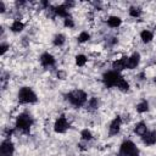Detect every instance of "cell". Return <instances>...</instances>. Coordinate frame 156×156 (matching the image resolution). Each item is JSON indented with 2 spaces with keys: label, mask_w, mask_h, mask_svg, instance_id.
<instances>
[{
  "label": "cell",
  "mask_w": 156,
  "mask_h": 156,
  "mask_svg": "<svg viewBox=\"0 0 156 156\" xmlns=\"http://www.w3.org/2000/svg\"><path fill=\"white\" fill-rule=\"evenodd\" d=\"M117 88H118L121 91H128V90H129V83H128L124 78H122V79H121V82L118 83Z\"/></svg>",
  "instance_id": "22"
},
{
  "label": "cell",
  "mask_w": 156,
  "mask_h": 156,
  "mask_svg": "<svg viewBox=\"0 0 156 156\" xmlns=\"http://www.w3.org/2000/svg\"><path fill=\"white\" fill-rule=\"evenodd\" d=\"M90 39V34L88 32H82L79 35H78V41L79 43H85Z\"/></svg>",
  "instance_id": "24"
},
{
  "label": "cell",
  "mask_w": 156,
  "mask_h": 156,
  "mask_svg": "<svg viewBox=\"0 0 156 156\" xmlns=\"http://www.w3.org/2000/svg\"><path fill=\"white\" fill-rule=\"evenodd\" d=\"M122 78H123V77L119 74V72L108 71V72L104 73V76H102V82H104V85H105L106 88H112V87H117Z\"/></svg>",
  "instance_id": "4"
},
{
  "label": "cell",
  "mask_w": 156,
  "mask_h": 156,
  "mask_svg": "<svg viewBox=\"0 0 156 156\" xmlns=\"http://www.w3.org/2000/svg\"><path fill=\"white\" fill-rule=\"evenodd\" d=\"M121 23H122V20H121L118 16H111V17H108V20H107V24H108L110 27H112V28H116V27L121 26Z\"/></svg>",
  "instance_id": "16"
},
{
  "label": "cell",
  "mask_w": 156,
  "mask_h": 156,
  "mask_svg": "<svg viewBox=\"0 0 156 156\" xmlns=\"http://www.w3.org/2000/svg\"><path fill=\"white\" fill-rule=\"evenodd\" d=\"M63 24H65V27H68V28H72V27L74 26V23H73V20H72L69 16L65 18V22H63Z\"/></svg>",
  "instance_id": "26"
},
{
  "label": "cell",
  "mask_w": 156,
  "mask_h": 156,
  "mask_svg": "<svg viewBox=\"0 0 156 156\" xmlns=\"http://www.w3.org/2000/svg\"><path fill=\"white\" fill-rule=\"evenodd\" d=\"M85 62H87V57L84 56V55H77L76 56V63H77V66H84L85 65Z\"/></svg>",
  "instance_id": "25"
},
{
  "label": "cell",
  "mask_w": 156,
  "mask_h": 156,
  "mask_svg": "<svg viewBox=\"0 0 156 156\" xmlns=\"http://www.w3.org/2000/svg\"><path fill=\"white\" fill-rule=\"evenodd\" d=\"M66 99L74 107H82L88 101V96H87L85 91H83V90H73L66 95Z\"/></svg>",
  "instance_id": "2"
},
{
  "label": "cell",
  "mask_w": 156,
  "mask_h": 156,
  "mask_svg": "<svg viewBox=\"0 0 156 156\" xmlns=\"http://www.w3.org/2000/svg\"><path fill=\"white\" fill-rule=\"evenodd\" d=\"M119 156H139V149L132 140H124L119 146Z\"/></svg>",
  "instance_id": "5"
},
{
  "label": "cell",
  "mask_w": 156,
  "mask_h": 156,
  "mask_svg": "<svg viewBox=\"0 0 156 156\" xmlns=\"http://www.w3.org/2000/svg\"><path fill=\"white\" fill-rule=\"evenodd\" d=\"M121 126H122V118L119 116H116L112 122L110 123V127H108V133L110 135H116L119 133V129H121Z\"/></svg>",
  "instance_id": "8"
},
{
  "label": "cell",
  "mask_w": 156,
  "mask_h": 156,
  "mask_svg": "<svg viewBox=\"0 0 156 156\" xmlns=\"http://www.w3.org/2000/svg\"><path fill=\"white\" fill-rule=\"evenodd\" d=\"M15 152L13 143L9 139L4 140L0 145V156H12Z\"/></svg>",
  "instance_id": "6"
},
{
  "label": "cell",
  "mask_w": 156,
  "mask_h": 156,
  "mask_svg": "<svg viewBox=\"0 0 156 156\" xmlns=\"http://www.w3.org/2000/svg\"><path fill=\"white\" fill-rule=\"evenodd\" d=\"M65 40H66V39H65V35L61 34V33H58V34H56V35L54 37L52 43H54L55 46H61V45L65 44Z\"/></svg>",
  "instance_id": "19"
},
{
  "label": "cell",
  "mask_w": 156,
  "mask_h": 156,
  "mask_svg": "<svg viewBox=\"0 0 156 156\" xmlns=\"http://www.w3.org/2000/svg\"><path fill=\"white\" fill-rule=\"evenodd\" d=\"M80 136H82V139H83V140H85V141H88V140H91V139H93V134H91V132H90V130H88V129L82 130Z\"/></svg>",
  "instance_id": "23"
},
{
  "label": "cell",
  "mask_w": 156,
  "mask_h": 156,
  "mask_svg": "<svg viewBox=\"0 0 156 156\" xmlns=\"http://www.w3.org/2000/svg\"><path fill=\"white\" fill-rule=\"evenodd\" d=\"M7 50V45L6 44H1V55H4Z\"/></svg>",
  "instance_id": "27"
},
{
  "label": "cell",
  "mask_w": 156,
  "mask_h": 156,
  "mask_svg": "<svg viewBox=\"0 0 156 156\" xmlns=\"http://www.w3.org/2000/svg\"><path fill=\"white\" fill-rule=\"evenodd\" d=\"M40 63L44 67H51V66L55 65V57L51 54H49V52H44L40 56Z\"/></svg>",
  "instance_id": "11"
},
{
  "label": "cell",
  "mask_w": 156,
  "mask_h": 156,
  "mask_svg": "<svg viewBox=\"0 0 156 156\" xmlns=\"http://www.w3.org/2000/svg\"><path fill=\"white\" fill-rule=\"evenodd\" d=\"M127 62H128V57H127V56H123V57H121V58L113 61V63H112L113 71L121 72V71L126 69V68H127Z\"/></svg>",
  "instance_id": "9"
},
{
  "label": "cell",
  "mask_w": 156,
  "mask_h": 156,
  "mask_svg": "<svg viewBox=\"0 0 156 156\" xmlns=\"http://www.w3.org/2000/svg\"><path fill=\"white\" fill-rule=\"evenodd\" d=\"M67 129H68V122H67V118H66L65 116H60V117L55 121L54 130H55L56 133H65Z\"/></svg>",
  "instance_id": "7"
},
{
  "label": "cell",
  "mask_w": 156,
  "mask_h": 156,
  "mask_svg": "<svg viewBox=\"0 0 156 156\" xmlns=\"http://www.w3.org/2000/svg\"><path fill=\"white\" fill-rule=\"evenodd\" d=\"M141 140L145 145H154L156 144V132L155 130H147L143 136Z\"/></svg>",
  "instance_id": "10"
},
{
  "label": "cell",
  "mask_w": 156,
  "mask_h": 156,
  "mask_svg": "<svg viewBox=\"0 0 156 156\" xmlns=\"http://www.w3.org/2000/svg\"><path fill=\"white\" fill-rule=\"evenodd\" d=\"M32 126H33V117L29 113L23 112V113L18 115V117L16 119V129L17 130H20L23 134H28Z\"/></svg>",
  "instance_id": "1"
},
{
  "label": "cell",
  "mask_w": 156,
  "mask_h": 156,
  "mask_svg": "<svg viewBox=\"0 0 156 156\" xmlns=\"http://www.w3.org/2000/svg\"><path fill=\"white\" fill-rule=\"evenodd\" d=\"M18 101L21 104H34L38 101V98H37V94L33 91L32 88L29 87H23L20 89L18 91Z\"/></svg>",
  "instance_id": "3"
},
{
  "label": "cell",
  "mask_w": 156,
  "mask_h": 156,
  "mask_svg": "<svg viewBox=\"0 0 156 156\" xmlns=\"http://www.w3.org/2000/svg\"><path fill=\"white\" fill-rule=\"evenodd\" d=\"M140 39L143 40V43H150L152 39H154V34L150 32V30H143L140 33Z\"/></svg>",
  "instance_id": "18"
},
{
  "label": "cell",
  "mask_w": 156,
  "mask_h": 156,
  "mask_svg": "<svg viewBox=\"0 0 156 156\" xmlns=\"http://www.w3.org/2000/svg\"><path fill=\"white\" fill-rule=\"evenodd\" d=\"M146 132H147V127H146V124L144 122H139V123L135 124V127H134V133L135 134L143 136Z\"/></svg>",
  "instance_id": "14"
},
{
  "label": "cell",
  "mask_w": 156,
  "mask_h": 156,
  "mask_svg": "<svg viewBox=\"0 0 156 156\" xmlns=\"http://www.w3.org/2000/svg\"><path fill=\"white\" fill-rule=\"evenodd\" d=\"M65 76H66L65 72H58L57 73V77H61V79H65Z\"/></svg>",
  "instance_id": "28"
},
{
  "label": "cell",
  "mask_w": 156,
  "mask_h": 156,
  "mask_svg": "<svg viewBox=\"0 0 156 156\" xmlns=\"http://www.w3.org/2000/svg\"><path fill=\"white\" fill-rule=\"evenodd\" d=\"M99 107V100L96 98H90L87 101V110L88 111H95Z\"/></svg>",
  "instance_id": "15"
},
{
  "label": "cell",
  "mask_w": 156,
  "mask_h": 156,
  "mask_svg": "<svg viewBox=\"0 0 156 156\" xmlns=\"http://www.w3.org/2000/svg\"><path fill=\"white\" fill-rule=\"evenodd\" d=\"M147 110H149V104H147V101H145V100L140 101V102L136 105V111H138V112H140V113L146 112Z\"/></svg>",
  "instance_id": "20"
},
{
  "label": "cell",
  "mask_w": 156,
  "mask_h": 156,
  "mask_svg": "<svg viewBox=\"0 0 156 156\" xmlns=\"http://www.w3.org/2000/svg\"><path fill=\"white\" fill-rule=\"evenodd\" d=\"M23 28H24V24H23L20 20L13 21V23L11 24V30H12L13 33H20V32L23 30Z\"/></svg>",
  "instance_id": "17"
},
{
  "label": "cell",
  "mask_w": 156,
  "mask_h": 156,
  "mask_svg": "<svg viewBox=\"0 0 156 156\" xmlns=\"http://www.w3.org/2000/svg\"><path fill=\"white\" fill-rule=\"evenodd\" d=\"M140 62V55L138 52H134L132 56L128 57V62H127V68L128 69H134L138 67Z\"/></svg>",
  "instance_id": "12"
},
{
  "label": "cell",
  "mask_w": 156,
  "mask_h": 156,
  "mask_svg": "<svg viewBox=\"0 0 156 156\" xmlns=\"http://www.w3.org/2000/svg\"><path fill=\"white\" fill-rule=\"evenodd\" d=\"M0 11H1V12H4V11H5V5H4V2H2V1L0 2Z\"/></svg>",
  "instance_id": "29"
},
{
  "label": "cell",
  "mask_w": 156,
  "mask_h": 156,
  "mask_svg": "<svg viewBox=\"0 0 156 156\" xmlns=\"http://www.w3.org/2000/svg\"><path fill=\"white\" fill-rule=\"evenodd\" d=\"M54 12H55L57 16H60V17H63V18L68 17V10H67V7H66L65 4L56 6V7L54 9Z\"/></svg>",
  "instance_id": "13"
},
{
  "label": "cell",
  "mask_w": 156,
  "mask_h": 156,
  "mask_svg": "<svg viewBox=\"0 0 156 156\" xmlns=\"http://www.w3.org/2000/svg\"><path fill=\"white\" fill-rule=\"evenodd\" d=\"M129 15H130L132 17H134V18L140 17V15H141V9H140V7H136V6H132V7L129 9Z\"/></svg>",
  "instance_id": "21"
}]
</instances>
